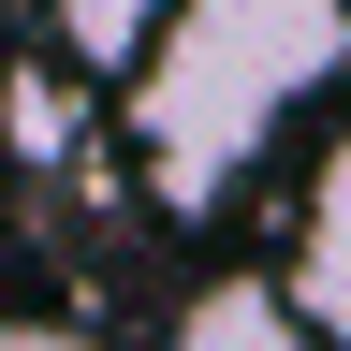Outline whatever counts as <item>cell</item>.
I'll use <instances>...</instances> for the list:
<instances>
[{"label": "cell", "instance_id": "cell-1", "mask_svg": "<svg viewBox=\"0 0 351 351\" xmlns=\"http://www.w3.org/2000/svg\"><path fill=\"white\" fill-rule=\"evenodd\" d=\"M337 59H351V0H176V15L147 29V59L117 73L161 205L205 219L263 161V132H293L337 88Z\"/></svg>", "mask_w": 351, "mask_h": 351}, {"label": "cell", "instance_id": "cell-5", "mask_svg": "<svg viewBox=\"0 0 351 351\" xmlns=\"http://www.w3.org/2000/svg\"><path fill=\"white\" fill-rule=\"evenodd\" d=\"M161 15L176 0H59V44H73V73H132Z\"/></svg>", "mask_w": 351, "mask_h": 351}, {"label": "cell", "instance_id": "cell-4", "mask_svg": "<svg viewBox=\"0 0 351 351\" xmlns=\"http://www.w3.org/2000/svg\"><path fill=\"white\" fill-rule=\"evenodd\" d=\"M73 73H15V88H0V147H15V161H44V176H73Z\"/></svg>", "mask_w": 351, "mask_h": 351}, {"label": "cell", "instance_id": "cell-3", "mask_svg": "<svg viewBox=\"0 0 351 351\" xmlns=\"http://www.w3.org/2000/svg\"><path fill=\"white\" fill-rule=\"evenodd\" d=\"M176 351H322V337H307V307L278 278H205L176 307Z\"/></svg>", "mask_w": 351, "mask_h": 351}, {"label": "cell", "instance_id": "cell-2", "mask_svg": "<svg viewBox=\"0 0 351 351\" xmlns=\"http://www.w3.org/2000/svg\"><path fill=\"white\" fill-rule=\"evenodd\" d=\"M278 293L307 307L322 351H351V147H322V176H307V234H293V278Z\"/></svg>", "mask_w": 351, "mask_h": 351}, {"label": "cell", "instance_id": "cell-6", "mask_svg": "<svg viewBox=\"0 0 351 351\" xmlns=\"http://www.w3.org/2000/svg\"><path fill=\"white\" fill-rule=\"evenodd\" d=\"M0 351H103L88 322H15V307H0Z\"/></svg>", "mask_w": 351, "mask_h": 351}]
</instances>
